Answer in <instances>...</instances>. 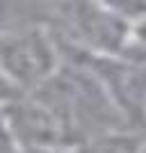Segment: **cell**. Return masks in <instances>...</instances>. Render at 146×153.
I'll return each instance as SVG.
<instances>
[{"label":"cell","instance_id":"cell-2","mask_svg":"<svg viewBox=\"0 0 146 153\" xmlns=\"http://www.w3.org/2000/svg\"><path fill=\"white\" fill-rule=\"evenodd\" d=\"M55 14L62 16L73 44L82 53H94V55L126 53L133 23L112 5H96V2L57 5Z\"/></svg>","mask_w":146,"mask_h":153},{"label":"cell","instance_id":"cell-4","mask_svg":"<svg viewBox=\"0 0 146 153\" xmlns=\"http://www.w3.org/2000/svg\"><path fill=\"white\" fill-rule=\"evenodd\" d=\"M139 153H146V128L142 130V146H139Z\"/></svg>","mask_w":146,"mask_h":153},{"label":"cell","instance_id":"cell-3","mask_svg":"<svg viewBox=\"0 0 146 153\" xmlns=\"http://www.w3.org/2000/svg\"><path fill=\"white\" fill-rule=\"evenodd\" d=\"M142 146V130H110V133L96 135L87 142H80L66 153H139Z\"/></svg>","mask_w":146,"mask_h":153},{"label":"cell","instance_id":"cell-1","mask_svg":"<svg viewBox=\"0 0 146 153\" xmlns=\"http://www.w3.org/2000/svg\"><path fill=\"white\" fill-rule=\"evenodd\" d=\"M62 69L57 37L46 25L0 37V76L16 91L34 94Z\"/></svg>","mask_w":146,"mask_h":153}]
</instances>
